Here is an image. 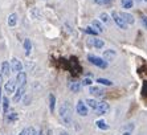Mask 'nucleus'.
<instances>
[{
	"mask_svg": "<svg viewBox=\"0 0 147 135\" xmlns=\"http://www.w3.org/2000/svg\"><path fill=\"white\" fill-rule=\"evenodd\" d=\"M58 114H60V118L62 119V122L65 123V126L72 125V106L69 102H62L58 109Z\"/></svg>",
	"mask_w": 147,
	"mask_h": 135,
	"instance_id": "1",
	"label": "nucleus"
},
{
	"mask_svg": "<svg viewBox=\"0 0 147 135\" xmlns=\"http://www.w3.org/2000/svg\"><path fill=\"white\" fill-rule=\"evenodd\" d=\"M88 60H89L90 64H93L94 66H98L99 69H106V68L109 66V62H107L105 58L94 56V54H89V56H88Z\"/></svg>",
	"mask_w": 147,
	"mask_h": 135,
	"instance_id": "2",
	"label": "nucleus"
},
{
	"mask_svg": "<svg viewBox=\"0 0 147 135\" xmlns=\"http://www.w3.org/2000/svg\"><path fill=\"white\" fill-rule=\"evenodd\" d=\"M111 19L114 20V23H115L117 27H119L121 29H127V23L123 20V17L121 16V14L113 11V12H111Z\"/></svg>",
	"mask_w": 147,
	"mask_h": 135,
	"instance_id": "3",
	"label": "nucleus"
},
{
	"mask_svg": "<svg viewBox=\"0 0 147 135\" xmlns=\"http://www.w3.org/2000/svg\"><path fill=\"white\" fill-rule=\"evenodd\" d=\"M16 86H17V82L16 80H8L4 85V90L7 94H13L15 91H16Z\"/></svg>",
	"mask_w": 147,
	"mask_h": 135,
	"instance_id": "4",
	"label": "nucleus"
},
{
	"mask_svg": "<svg viewBox=\"0 0 147 135\" xmlns=\"http://www.w3.org/2000/svg\"><path fill=\"white\" fill-rule=\"evenodd\" d=\"M76 110H77V113H78V115H81V117H86L88 115V105H86L84 101H78L77 102V106H76Z\"/></svg>",
	"mask_w": 147,
	"mask_h": 135,
	"instance_id": "5",
	"label": "nucleus"
},
{
	"mask_svg": "<svg viewBox=\"0 0 147 135\" xmlns=\"http://www.w3.org/2000/svg\"><path fill=\"white\" fill-rule=\"evenodd\" d=\"M96 111H97V114H98V115L107 114V113L110 111V105L107 103V102H105V101L99 102V103H98V107H97Z\"/></svg>",
	"mask_w": 147,
	"mask_h": 135,
	"instance_id": "6",
	"label": "nucleus"
},
{
	"mask_svg": "<svg viewBox=\"0 0 147 135\" xmlns=\"http://www.w3.org/2000/svg\"><path fill=\"white\" fill-rule=\"evenodd\" d=\"M25 86H27V85L19 86V88L16 89V91L13 93V102H15V103L20 102V99L24 97V94H25Z\"/></svg>",
	"mask_w": 147,
	"mask_h": 135,
	"instance_id": "7",
	"label": "nucleus"
},
{
	"mask_svg": "<svg viewBox=\"0 0 147 135\" xmlns=\"http://www.w3.org/2000/svg\"><path fill=\"white\" fill-rule=\"evenodd\" d=\"M88 43H89L90 47H94V48H97V49H102V48L105 47V41L98 38V37H96V36H93L92 38H89Z\"/></svg>",
	"mask_w": 147,
	"mask_h": 135,
	"instance_id": "8",
	"label": "nucleus"
},
{
	"mask_svg": "<svg viewBox=\"0 0 147 135\" xmlns=\"http://www.w3.org/2000/svg\"><path fill=\"white\" fill-rule=\"evenodd\" d=\"M11 70L12 72H15V73H19V72H21L23 70V64H21V61L20 60H17V58H12V60H11Z\"/></svg>",
	"mask_w": 147,
	"mask_h": 135,
	"instance_id": "9",
	"label": "nucleus"
},
{
	"mask_svg": "<svg viewBox=\"0 0 147 135\" xmlns=\"http://www.w3.org/2000/svg\"><path fill=\"white\" fill-rule=\"evenodd\" d=\"M89 93L94 97H102L105 94V90L102 88H99V86H89Z\"/></svg>",
	"mask_w": 147,
	"mask_h": 135,
	"instance_id": "10",
	"label": "nucleus"
},
{
	"mask_svg": "<svg viewBox=\"0 0 147 135\" xmlns=\"http://www.w3.org/2000/svg\"><path fill=\"white\" fill-rule=\"evenodd\" d=\"M16 82H17V85L19 86H23V85H27V74H25V72H19L16 74Z\"/></svg>",
	"mask_w": 147,
	"mask_h": 135,
	"instance_id": "11",
	"label": "nucleus"
},
{
	"mask_svg": "<svg viewBox=\"0 0 147 135\" xmlns=\"http://www.w3.org/2000/svg\"><path fill=\"white\" fill-rule=\"evenodd\" d=\"M9 73H11V64L8 61H3V64H1V76L8 77Z\"/></svg>",
	"mask_w": 147,
	"mask_h": 135,
	"instance_id": "12",
	"label": "nucleus"
},
{
	"mask_svg": "<svg viewBox=\"0 0 147 135\" xmlns=\"http://www.w3.org/2000/svg\"><path fill=\"white\" fill-rule=\"evenodd\" d=\"M117 53L114 49H107V51L103 52V58L107 61V62H110V61H113L114 58H115Z\"/></svg>",
	"mask_w": 147,
	"mask_h": 135,
	"instance_id": "13",
	"label": "nucleus"
},
{
	"mask_svg": "<svg viewBox=\"0 0 147 135\" xmlns=\"http://www.w3.org/2000/svg\"><path fill=\"white\" fill-rule=\"evenodd\" d=\"M68 88L70 91H73V93H78L80 90H81V84L77 81H70L68 84Z\"/></svg>",
	"mask_w": 147,
	"mask_h": 135,
	"instance_id": "14",
	"label": "nucleus"
},
{
	"mask_svg": "<svg viewBox=\"0 0 147 135\" xmlns=\"http://www.w3.org/2000/svg\"><path fill=\"white\" fill-rule=\"evenodd\" d=\"M92 27L94 28L98 33H102L103 30H105V28H103V25H102V21H99V20H93L92 21Z\"/></svg>",
	"mask_w": 147,
	"mask_h": 135,
	"instance_id": "15",
	"label": "nucleus"
},
{
	"mask_svg": "<svg viewBox=\"0 0 147 135\" xmlns=\"http://www.w3.org/2000/svg\"><path fill=\"white\" fill-rule=\"evenodd\" d=\"M24 49H25V56H29L32 51V43L29 38H25L24 40Z\"/></svg>",
	"mask_w": 147,
	"mask_h": 135,
	"instance_id": "16",
	"label": "nucleus"
},
{
	"mask_svg": "<svg viewBox=\"0 0 147 135\" xmlns=\"http://www.w3.org/2000/svg\"><path fill=\"white\" fill-rule=\"evenodd\" d=\"M85 103L89 106V107H92L93 110H97V107H98V103H99V102H97L96 99H93V98H88V99L85 101Z\"/></svg>",
	"mask_w": 147,
	"mask_h": 135,
	"instance_id": "17",
	"label": "nucleus"
},
{
	"mask_svg": "<svg viewBox=\"0 0 147 135\" xmlns=\"http://www.w3.org/2000/svg\"><path fill=\"white\" fill-rule=\"evenodd\" d=\"M121 16L123 17V20L126 21L127 24H134V16L133 15H130V14H126V12H122V14H121Z\"/></svg>",
	"mask_w": 147,
	"mask_h": 135,
	"instance_id": "18",
	"label": "nucleus"
},
{
	"mask_svg": "<svg viewBox=\"0 0 147 135\" xmlns=\"http://www.w3.org/2000/svg\"><path fill=\"white\" fill-rule=\"evenodd\" d=\"M1 105H3V113L5 115L8 114V109H9V99L7 97H3L1 99Z\"/></svg>",
	"mask_w": 147,
	"mask_h": 135,
	"instance_id": "19",
	"label": "nucleus"
},
{
	"mask_svg": "<svg viewBox=\"0 0 147 135\" xmlns=\"http://www.w3.org/2000/svg\"><path fill=\"white\" fill-rule=\"evenodd\" d=\"M17 24V15L16 14H11L8 16V25L9 27H15Z\"/></svg>",
	"mask_w": 147,
	"mask_h": 135,
	"instance_id": "20",
	"label": "nucleus"
},
{
	"mask_svg": "<svg viewBox=\"0 0 147 135\" xmlns=\"http://www.w3.org/2000/svg\"><path fill=\"white\" fill-rule=\"evenodd\" d=\"M55 107H56V97L55 94H49V110H51V113L55 111Z\"/></svg>",
	"mask_w": 147,
	"mask_h": 135,
	"instance_id": "21",
	"label": "nucleus"
},
{
	"mask_svg": "<svg viewBox=\"0 0 147 135\" xmlns=\"http://www.w3.org/2000/svg\"><path fill=\"white\" fill-rule=\"evenodd\" d=\"M121 5H122V8H125V9H130V8H133L134 1L133 0H121Z\"/></svg>",
	"mask_w": 147,
	"mask_h": 135,
	"instance_id": "22",
	"label": "nucleus"
},
{
	"mask_svg": "<svg viewBox=\"0 0 147 135\" xmlns=\"http://www.w3.org/2000/svg\"><path fill=\"white\" fill-rule=\"evenodd\" d=\"M96 125H97V127H98L99 130H107V128H109V125H107V123L103 121V119H99V121H97Z\"/></svg>",
	"mask_w": 147,
	"mask_h": 135,
	"instance_id": "23",
	"label": "nucleus"
},
{
	"mask_svg": "<svg viewBox=\"0 0 147 135\" xmlns=\"http://www.w3.org/2000/svg\"><path fill=\"white\" fill-rule=\"evenodd\" d=\"M97 82L101 85H105V86H113V82L110 80H106V78H97Z\"/></svg>",
	"mask_w": 147,
	"mask_h": 135,
	"instance_id": "24",
	"label": "nucleus"
},
{
	"mask_svg": "<svg viewBox=\"0 0 147 135\" xmlns=\"http://www.w3.org/2000/svg\"><path fill=\"white\" fill-rule=\"evenodd\" d=\"M99 19H101V21L105 24H110V16L106 14V12H102V14L99 15Z\"/></svg>",
	"mask_w": 147,
	"mask_h": 135,
	"instance_id": "25",
	"label": "nucleus"
},
{
	"mask_svg": "<svg viewBox=\"0 0 147 135\" xmlns=\"http://www.w3.org/2000/svg\"><path fill=\"white\" fill-rule=\"evenodd\" d=\"M84 32H86V33L92 34V36H97V34H98V32H97V30L94 29L93 27H88V28H85V29H84Z\"/></svg>",
	"mask_w": 147,
	"mask_h": 135,
	"instance_id": "26",
	"label": "nucleus"
},
{
	"mask_svg": "<svg viewBox=\"0 0 147 135\" xmlns=\"http://www.w3.org/2000/svg\"><path fill=\"white\" fill-rule=\"evenodd\" d=\"M7 119H8V122H15V121H17V114L16 113H9V114H7Z\"/></svg>",
	"mask_w": 147,
	"mask_h": 135,
	"instance_id": "27",
	"label": "nucleus"
},
{
	"mask_svg": "<svg viewBox=\"0 0 147 135\" xmlns=\"http://www.w3.org/2000/svg\"><path fill=\"white\" fill-rule=\"evenodd\" d=\"M93 81L90 80V78H84V81L81 82V85H84V86H92Z\"/></svg>",
	"mask_w": 147,
	"mask_h": 135,
	"instance_id": "28",
	"label": "nucleus"
},
{
	"mask_svg": "<svg viewBox=\"0 0 147 135\" xmlns=\"http://www.w3.org/2000/svg\"><path fill=\"white\" fill-rule=\"evenodd\" d=\"M25 130H27L28 135H36L37 134V131H36V128L34 127H28V128H25Z\"/></svg>",
	"mask_w": 147,
	"mask_h": 135,
	"instance_id": "29",
	"label": "nucleus"
},
{
	"mask_svg": "<svg viewBox=\"0 0 147 135\" xmlns=\"http://www.w3.org/2000/svg\"><path fill=\"white\" fill-rule=\"evenodd\" d=\"M140 21H142V25H143V27L147 29V16H146V15H142V17H140Z\"/></svg>",
	"mask_w": 147,
	"mask_h": 135,
	"instance_id": "30",
	"label": "nucleus"
},
{
	"mask_svg": "<svg viewBox=\"0 0 147 135\" xmlns=\"http://www.w3.org/2000/svg\"><path fill=\"white\" fill-rule=\"evenodd\" d=\"M94 3L98 4V5H103V4L109 3V0H94Z\"/></svg>",
	"mask_w": 147,
	"mask_h": 135,
	"instance_id": "31",
	"label": "nucleus"
},
{
	"mask_svg": "<svg viewBox=\"0 0 147 135\" xmlns=\"http://www.w3.org/2000/svg\"><path fill=\"white\" fill-rule=\"evenodd\" d=\"M19 135H28V134H27V130H25V128H24V130H23V131H21Z\"/></svg>",
	"mask_w": 147,
	"mask_h": 135,
	"instance_id": "32",
	"label": "nucleus"
},
{
	"mask_svg": "<svg viewBox=\"0 0 147 135\" xmlns=\"http://www.w3.org/2000/svg\"><path fill=\"white\" fill-rule=\"evenodd\" d=\"M58 135H70V134H69V132H66V131H62V132H60Z\"/></svg>",
	"mask_w": 147,
	"mask_h": 135,
	"instance_id": "33",
	"label": "nucleus"
},
{
	"mask_svg": "<svg viewBox=\"0 0 147 135\" xmlns=\"http://www.w3.org/2000/svg\"><path fill=\"white\" fill-rule=\"evenodd\" d=\"M36 135H44V134H42V130H38L37 134H36Z\"/></svg>",
	"mask_w": 147,
	"mask_h": 135,
	"instance_id": "34",
	"label": "nucleus"
},
{
	"mask_svg": "<svg viewBox=\"0 0 147 135\" xmlns=\"http://www.w3.org/2000/svg\"><path fill=\"white\" fill-rule=\"evenodd\" d=\"M0 101H1V86H0Z\"/></svg>",
	"mask_w": 147,
	"mask_h": 135,
	"instance_id": "35",
	"label": "nucleus"
},
{
	"mask_svg": "<svg viewBox=\"0 0 147 135\" xmlns=\"http://www.w3.org/2000/svg\"><path fill=\"white\" fill-rule=\"evenodd\" d=\"M123 135H131V134H130V132H129V131H126V132H125V134H123Z\"/></svg>",
	"mask_w": 147,
	"mask_h": 135,
	"instance_id": "36",
	"label": "nucleus"
},
{
	"mask_svg": "<svg viewBox=\"0 0 147 135\" xmlns=\"http://www.w3.org/2000/svg\"><path fill=\"white\" fill-rule=\"evenodd\" d=\"M135 1H137V3H140V1H142V0H135Z\"/></svg>",
	"mask_w": 147,
	"mask_h": 135,
	"instance_id": "37",
	"label": "nucleus"
},
{
	"mask_svg": "<svg viewBox=\"0 0 147 135\" xmlns=\"http://www.w3.org/2000/svg\"><path fill=\"white\" fill-rule=\"evenodd\" d=\"M143 1H146V3H147V0H143Z\"/></svg>",
	"mask_w": 147,
	"mask_h": 135,
	"instance_id": "38",
	"label": "nucleus"
}]
</instances>
